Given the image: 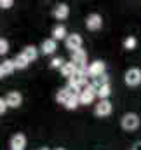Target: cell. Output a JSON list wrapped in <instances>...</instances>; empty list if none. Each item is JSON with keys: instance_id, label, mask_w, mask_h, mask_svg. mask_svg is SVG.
<instances>
[{"instance_id": "cell-6", "label": "cell", "mask_w": 141, "mask_h": 150, "mask_svg": "<svg viewBox=\"0 0 141 150\" xmlns=\"http://www.w3.org/2000/svg\"><path fill=\"white\" fill-rule=\"evenodd\" d=\"M65 44H66V49H70L71 52H73L77 49H82V37L78 33H71V35L66 37Z\"/></svg>"}, {"instance_id": "cell-20", "label": "cell", "mask_w": 141, "mask_h": 150, "mask_svg": "<svg viewBox=\"0 0 141 150\" xmlns=\"http://www.w3.org/2000/svg\"><path fill=\"white\" fill-rule=\"evenodd\" d=\"M0 67H2V70H4V74H5V75H11L14 70H16L14 59H5L4 63H0Z\"/></svg>"}, {"instance_id": "cell-11", "label": "cell", "mask_w": 141, "mask_h": 150, "mask_svg": "<svg viewBox=\"0 0 141 150\" xmlns=\"http://www.w3.org/2000/svg\"><path fill=\"white\" fill-rule=\"evenodd\" d=\"M25 147H26V136L23 133L14 134L12 140H11V149L12 150H23Z\"/></svg>"}, {"instance_id": "cell-17", "label": "cell", "mask_w": 141, "mask_h": 150, "mask_svg": "<svg viewBox=\"0 0 141 150\" xmlns=\"http://www.w3.org/2000/svg\"><path fill=\"white\" fill-rule=\"evenodd\" d=\"M75 72H77V68H75V65H73L71 61L70 63H65V65L61 67V75H63V77H68V79H70V77H73Z\"/></svg>"}, {"instance_id": "cell-24", "label": "cell", "mask_w": 141, "mask_h": 150, "mask_svg": "<svg viewBox=\"0 0 141 150\" xmlns=\"http://www.w3.org/2000/svg\"><path fill=\"white\" fill-rule=\"evenodd\" d=\"M9 51V42L5 38H0V56H4Z\"/></svg>"}, {"instance_id": "cell-15", "label": "cell", "mask_w": 141, "mask_h": 150, "mask_svg": "<svg viewBox=\"0 0 141 150\" xmlns=\"http://www.w3.org/2000/svg\"><path fill=\"white\" fill-rule=\"evenodd\" d=\"M21 54H23V56L32 63V61H35V59H37L38 51H37V47H33V45H28V47H25V49H23V52H21Z\"/></svg>"}, {"instance_id": "cell-5", "label": "cell", "mask_w": 141, "mask_h": 150, "mask_svg": "<svg viewBox=\"0 0 141 150\" xmlns=\"http://www.w3.org/2000/svg\"><path fill=\"white\" fill-rule=\"evenodd\" d=\"M94 113L98 117H108L111 113V103L108 100H99L98 105L94 107Z\"/></svg>"}, {"instance_id": "cell-14", "label": "cell", "mask_w": 141, "mask_h": 150, "mask_svg": "<svg viewBox=\"0 0 141 150\" xmlns=\"http://www.w3.org/2000/svg\"><path fill=\"white\" fill-rule=\"evenodd\" d=\"M66 37H68V35H66V28H65L63 25H58V26L52 28V38H54L56 42H58V40H63V38L66 40Z\"/></svg>"}, {"instance_id": "cell-31", "label": "cell", "mask_w": 141, "mask_h": 150, "mask_svg": "<svg viewBox=\"0 0 141 150\" xmlns=\"http://www.w3.org/2000/svg\"><path fill=\"white\" fill-rule=\"evenodd\" d=\"M56 150H65V149H56Z\"/></svg>"}, {"instance_id": "cell-28", "label": "cell", "mask_w": 141, "mask_h": 150, "mask_svg": "<svg viewBox=\"0 0 141 150\" xmlns=\"http://www.w3.org/2000/svg\"><path fill=\"white\" fill-rule=\"evenodd\" d=\"M133 150H141V142H138V143L134 145V149H133Z\"/></svg>"}, {"instance_id": "cell-23", "label": "cell", "mask_w": 141, "mask_h": 150, "mask_svg": "<svg viewBox=\"0 0 141 150\" xmlns=\"http://www.w3.org/2000/svg\"><path fill=\"white\" fill-rule=\"evenodd\" d=\"M136 44H138V42H136L134 37H127L125 40H124V47H125V49H134Z\"/></svg>"}, {"instance_id": "cell-12", "label": "cell", "mask_w": 141, "mask_h": 150, "mask_svg": "<svg viewBox=\"0 0 141 150\" xmlns=\"http://www.w3.org/2000/svg\"><path fill=\"white\" fill-rule=\"evenodd\" d=\"M52 14H54L56 19H66L68 14H70V7H68L66 4H58V5L54 7Z\"/></svg>"}, {"instance_id": "cell-3", "label": "cell", "mask_w": 141, "mask_h": 150, "mask_svg": "<svg viewBox=\"0 0 141 150\" xmlns=\"http://www.w3.org/2000/svg\"><path fill=\"white\" fill-rule=\"evenodd\" d=\"M96 98V87H92L91 84L87 87H84L78 94V100H80V105H89L92 103V100Z\"/></svg>"}, {"instance_id": "cell-25", "label": "cell", "mask_w": 141, "mask_h": 150, "mask_svg": "<svg viewBox=\"0 0 141 150\" xmlns=\"http://www.w3.org/2000/svg\"><path fill=\"white\" fill-rule=\"evenodd\" d=\"M63 65H65V61H63L61 58H54V59L51 61V68H59V70H61Z\"/></svg>"}, {"instance_id": "cell-10", "label": "cell", "mask_w": 141, "mask_h": 150, "mask_svg": "<svg viewBox=\"0 0 141 150\" xmlns=\"http://www.w3.org/2000/svg\"><path fill=\"white\" fill-rule=\"evenodd\" d=\"M85 82H87V74H85V72H75L73 77L68 79V84H70V86H75V87H78V89H80Z\"/></svg>"}, {"instance_id": "cell-16", "label": "cell", "mask_w": 141, "mask_h": 150, "mask_svg": "<svg viewBox=\"0 0 141 150\" xmlns=\"http://www.w3.org/2000/svg\"><path fill=\"white\" fill-rule=\"evenodd\" d=\"M91 86L92 87H101V86H110V77L106 74H103V75H99V77H94L92 79V82H91Z\"/></svg>"}, {"instance_id": "cell-18", "label": "cell", "mask_w": 141, "mask_h": 150, "mask_svg": "<svg viewBox=\"0 0 141 150\" xmlns=\"http://www.w3.org/2000/svg\"><path fill=\"white\" fill-rule=\"evenodd\" d=\"M14 65H16V68H18V70H25V68L30 65V61H28L23 54H18V56L14 58Z\"/></svg>"}, {"instance_id": "cell-19", "label": "cell", "mask_w": 141, "mask_h": 150, "mask_svg": "<svg viewBox=\"0 0 141 150\" xmlns=\"http://www.w3.org/2000/svg\"><path fill=\"white\" fill-rule=\"evenodd\" d=\"M70 98H71V94L68 93V89H66V87H65V89H59V91H58V94H56V100H58L59 103H63V105H66Z\"/></svg>"}, {"instance_id": "cell-1", "label": "cell", "mask_w": 141, "mask_h": 150, "mask_svg": "<svg viewBox=\"0 0 141 150\" xmlns=\"http://www.w3.org/2000/svg\"><path fill=\"white\" fill-rule=\"evenodd\" d=\"M71 63L75 65L77 72H85L87 74V52L84 49H77L71 52Z\"/></svg>"}, {"instance_id": "cell-2", "label": "cell", "mask_w": 141, "mask_h": 150, "mask_svg": "<svg viewBox=\"0 0 141 150\" xmlns=\"http://www.w3.org/2000/svg\"><path fill=\"white\" fill-rule=\"evenodd\" d=\"M138 126H140V117L136 113H125L122 117V127L125 131H134L138 129Z\"/></svg>"}, {"instance_id": "cell-4", "label": "cell", "mask_w": 141, "mask_h": 150, "mask_svg": "<svg viewBox=\"0 0 141 150\" xmlns=\"http://www.w3.org/2000/svg\"><path fill=\"white\" fill-rule=\"evenodd\" d=\"M125 84L127 86H140L141 84V70L140 68H129L125 72Z\"/></svg>"}, {"instance_id": "cell-13", "label": "cell", "mask_w": 141, "mask_h": 150, "mask_svg": "<svg viewBox=\"0 0 141 150\" xmlns=\"http://www.w3.org/2000/svg\"><path fill=\"white\" fill-rule=\"evenodd\" d=\"M56 49H58V44H56L54 38L44 40V44H42V52H44V54H54Z\"/></svg>"}, {"instance_id": "cell-7", "label": "cell", "mask_w": 141, "mask_h": 150, "mask_svg": "<svg viewBox=\"0 0 141 150\" xmlns=\"http://www.w3.org/2000/svg\"><path fill=\"white\" fill-rule=\"evenodd\" d=\"M105 74V63L103 61H94V63H91L89 67H87V75L89 77H99V75Z\"/></svg>"}, {"instance_id": "cell-22", "label": "cell", "mask_w": 141, "mask_h": 150, "mask_svg": "<svg viewBox=\"0 0 141 150\" xmlns=\"http://www.w3.org/2000/svg\"><path fill=\"white\" fill-rule=\"evenodd\" d=\"M78 105H80V100H78V96H71L70 100H68V103H66L65 107H66L68 110H75Z\"/></svg>"}, {"instance_id": "cell-29", "label": "cell", "mask_w": 141, "mask_h": 150, "mask_svg": "<svg viewBox=\"0 0 141 150\" xmlns=\"http://www.w3.org/2000/svg\"><path fill=\"white\" fill-rule=\"evenodd\" d=\"M4 75H5V74H4V70H2V67H0V79H2Z\"/></svg>"}, {"instance_id": "cell-30", "label": "cell", "mask_w": 141, "mask_h": 150, "mask_svg": "<svg viewBox=\"0 0 141 150\" xmlns=\"http://www.w3.org/2000/svg\"><path fill=\"white\" fill-rule=\"evenodd\" d=\"M40 150H49V149H40Z\"/></svg>"}, {"instance_id": "cell-8", "label": "cell", "mask_w": 141, "mask_h": 150, "mask_svg": "<svg viewBox=\"0 0 141 150\" xmlns=\"http://www.w3.org/2000/svg\"><path fill=\"white\" fill-rule=\"evenodd\" d=\"M101 25H103V21H101V16H99V14H91V16H87V19H85L87 30L96 32V30L101 28Z\"/></svg>"}, {"instance_id": "cell-26", "label": "cell", "mask_w": 141, "mask_h": 150, "mask_svg": "<svg viewBox=\"0 0 141 150\" xmlns=\"http://www.w3.org/2000/svg\"><path fill=\"white\" fill-rule=\"evenodd\" d=\"M12 5H14L12 0H0V7H4V9H9V7H12Z\"/></svg>"}, {"instance_id": "cell-9", "label": "cell", "mask_w": 141, "mask_h": 150, "mask_svg": "<svg viewBox=\"0 0 141 150\" xmlns=\"http://www.w3.org/2000/svg\"><path fill=\"white\" fill-rule=\"evenodd\" d=\"M5 103H7V107H11V108H18V107L23 103V96H21L18 91H12V93H9V94L5 96Z\"/></svg>"}, {"instance_id": "cell-21", "label": "cell", "mask_w": 141, "mask_h": 150, "mask_svg": "<svg viewBox=\"0 0 141 150\" xmlns=\"http://www.w3.org/2000/svg\"><path fill=\"white\" fill-rule=\"evenodd\" d=\"M110 94H111L110 86H101V87H98V89H96V96H98L99 100H106Z\"/></svg>"}, {"instance_id": "cell-27", "label": "cell", "mask_w": 141, "mask_h": 150, "mask_svg": "<svg viewBox=\"0 0 141 150\" xmlns=\"http://www.w3.org/2000/svg\"><path fill=\"white\" fill-rule=\"evenodd\" d=\"M5 110H7V103H5V100H0V115L5 113Z\"/></svg>"}]
</instances>
